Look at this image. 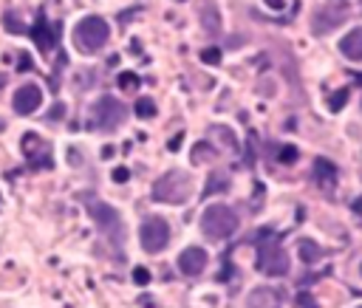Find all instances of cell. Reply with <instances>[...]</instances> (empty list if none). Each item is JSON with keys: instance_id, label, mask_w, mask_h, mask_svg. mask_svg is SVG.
Returning a JSON list of instances; mask_svg holds the SVG:
<instances>
[{"instance_id": "cell-25", "label": "cell", "mask_w": 362, "mask_h": 308, "mask_svg": "<svg viewBox=\"0 0 362 308\" xmlns=\"http://www.w3.org/2000/svg\"><path fill=\"white\" fill-rule=\"evenodd\" d=\"M133 280L139 283V286H148V283H150V272L144 269V266H139V269H133Z\"/></svg>"}, {"instance_id": "cell-11", "label": "cell", "mask_w": 362, "mask_h": 308, "mask_svg": "<svg viewBox=\"0 0 362 308\" xmlns=\"http://www.w3.org/2000/svg\"><path fill=\"white\" fill-rule=\"evenodd\" d=\"M247 308H283V297H280V292L263 286L247 297Z\"/></svg>"}, {"instance_id": "cell-20", "label": "cell", "mask_w": 362, "mask_h": 308, "mask_svg": "<svg viewBox=\"0 0 362 308\" xmlns=\"http://www.w3.org/2000/svg\"><path fill=\"white\" fill-rule=\"evenodd\" d=\"M212 156H218V150H210V145H207V141H201V145L196 147V153H192V161H196V164H201V161H210Z\"/></svg>"}, {"instance_id": "cell-18", "label": "cell", "mask_w": 362, "mask_h": 308, "mask_svg": "<svg viewBox=\"0 0 362 308\" xmlns=\"http://www.w3.org/2000/svg\"><path fill=\"white\" fill-rule=\"evenodd\" d=\"M300 257L311 266V263H315V260L320 257V246H317L315 241H303V244H300Z\"/></svg>"}, {"instance_id": "cell-24", "label": "cell", "mask_w": 362, "mask_h": 308, "mask_svg": "<svg viewBox=\"0 0 362 308\" xmlns=\"http://www.w3.org/2000/svg\"><path fill=\"white\" fill-rule=\"evenodd\" d=\"M201 60L210 62V65H218V62H221V51H218V49H204V51H201Z\"/></svg>"}, {"instance_id": "cell-7", "label": "cell", "mask_w": 362, "mask_h": 308, "mask_svg": "<svg viewBox=\"0 0 362 308\" xmlns=\"http://www.w3.org/2000/svg\"><path fill=\"white\" fill-rule=\"evenodd\" d=\"M139 241H142V249L148 254L164 252L167 244H170V224L159 215H148L139 226Z\"/></svg>"}, {"instance_id": "cell-8", "label": "cell", "mask_w": 362, "mask_h": 308, "mask_svg": "<svg viewBox=\"0 0 362 308\" xmlns=\"http://www.w3.org/2000/svg\"><path fill=\"white\" fill-rule=\"evenodd\" d=\"M12 105H14V113H20V116H32V113L43 105V91H40V85H37V82L20 85V88L14 91Z\"/></svg>"}, {"instance_id": "cell-17", "label": "cell", "mask_w": 362, "mask_h": 308, "mask_svg": "<svg viewBox=\"0 0 362 308\" xmlns=\"http://www.w3.org/2000/svg\"><path fill=\"white\" fill-rule=\"evenodd\" d=\"M227 184H229V178H227L224 173H212V176H210V184H207V189H204V196L221 193V189H227Z\"/></svg>"}, {"instance_id": "cell-13", "label": "cell", "mask_w": 362, "mask_h": 308, "mask_svg": "<svg viewBox=\"0 0 362 308\" xmlns=\"http://www.w3.org/2000/svg\"><path fill=\"white\" fill-rule=\"evenodd\" d=\"M340 51H343L348 60H362V26L351 29V32L340 40Z\"/></svg>"}, {"instance_id": "cell-16", "label": "cell", "mask_w": 362, "mask_h": 308, "mask_svg": "<svg viewBox=\"0 0 362 308\" xmlns=\"http://www.w3.org/2000/svg\"><path fill=\"white\" fill-rule=\"evenodd\" d=\"M156 102L150 99V97H142L139 102H136V116H139V119H153V116H156Z\"/></svg>"}, {"instance_id": "cell-14", "label": "cell", "mask_w": 362, "mask_h": 308, "mask_svg": "<svg viewBox=\"0 0 362 308\" xmlns=\"http://www.w3.org/2000/svg\"><path fill=\"white\" fill-rule=\"evenodd\" d=\"M315 178L323 189H334L337 187V170H334V164L326 161V158H317L315 161Z\"/></svg>"}, {"instance_id": "cell-21", "label": "cell", "mask_w": 362, "mask_h": 308, "mask_svg": "<svg viewBox=\"0 0 362 308\" xmlns=\"http://www.w3.org/2000/svg\"><path fill=\"white\" fill-rule=\"evenodd\" d=\"M119 88L122 91H136L139 88V77L133 71H125V74H119Z\"/></svg>"}, {"instance_id": "cell-26", "label": "cell", "mask_w": 362, "mask_h": 308, "mask_svg": "<svg viewBox=\"0 0 362 308\" xmlns=\"http://www.w3.org/2000/svg\"><path fill=\"white\" fill-rule=\"evenodd\" d=\"M128 178H131V170H128V167H116V170H113V181H116V184H125Z\"/></svg>"}, {"instance_id": "cell-19", "label": "cell", "mask_w": 362, "mask_h": 308, "mask_svg": "<svg viewBox=\"0 0 362 308\" xmlns=\"http://www.w3.org/2000/svg\"><path fill=\"white\" fill-rule=\"evenodd\" d=\"M3 26H6V32H14V34H23L26 32V23H23L14 12H6V17H3Z\"/></svg>"}, {"instance_id": "cell-2", "label": "cell", "mask_w": 362, "mask_h": 308, "mask_svg": "<svg viewBox=\"0 0 362 308\" xmlns=\"http://www.w3.org/2000/svg\"><path fill=\"white\" fill-rule=\"evenodd\" d=\"M258 272L269 274V277H283L289 272V254L283 252L280 241L269 229H263L258 235Z\"/></svg>"}, {"instance_id": "cell-9", "label": "cell", "mask_w": 362, "mask_h": 308, "mask_svg": "<svg viewBox=\"0 0 362 308\" xmlns=\"http://www.w3.org/2000/svg\"><path fill=\"white\" fill-rule=\"evenodd\" d=\"M207 263H210V254H207L201 246H187V249L179 254V269H181V274H187V277L204 274Z\"/></svg>"}, {"instance_id": "cell-30", "label": "cell", "mask_w": 362, "mask_h": 308, "mask_svg": "<svg viewBox=\"0 0 362 308\" xmlns=\"http://www.w3.org/2000/svg\"><path fill=\"white\" fill-rule=\"evenodd\" d=\"M357 308H362V305H357Z\"/></svg>"}, {"instance_id": "cell-5", "label": "cell", "mask_w": 362, "mask_h": 308, "mask_svg": "<svg viewBox=\"0 0 362 308\" xmlns=\"http://www.w3.org/2000/svg\"><path fill=\"white\" fill-rule=\"evenodd\" d=\"M201 232L210 241H224L238 232V212L227 204H210L201 215Z\"/></svg>"}, {"instance_id": "cell-27", "label": "cell", "mask_w": 362, "mask_h": 308, "mask_svg": "<svg viewBox=\"0 0 362 308\" xmlns=\"http://www.w3.org/2000/svg\"><path fill=\"white\" fill-rule=\"evenodd\" d=\"M65 116V105L63 102H57L54 108H52V113H48V122H54V119H63Z\"/></svg>"}, {"instance_id": "cell-12", "label": "cell", "mask_w": 362, "mask_h": 308, "mask_svg": "<svg viewBox=\"0 0 362 308\" xmlns=\"http://www.w3.org/2000/svg\"><path fill=\"white\" fill-rule=\"evenodd\" d=\"M201 26L210 37H218L221 34V14H218V6L210 3V0H204L201 3Z\"/></svg>"}, {"instance_id": "cell-15", "label": "cell", "mask_w": 362, "mask_h": 308, "mask_svg": "<svg viewBox=\"0 0 362 308\" xmlns=\"http://www.w3.org/2000/svg\"><path fill=\"white\" fill-rule=\"evenodd\" d=\"M348 97H351V88H340V91L334 93V97H328V110H331V113H340V110L346 108Z\"/></svg>"}, {"instance_id": "cell-28", "label": "cell", "mask_w": 362, "mask_h": 308, "mask_svg": "<svg viewBox=\"0 0 362 308\" xmlns=\"http://www.w3.org/2000/svg\"><path fill=\"white\" fill-rule=\"evenodd\" d=\"M263 3H267L269 9H278V12H280V9L286 6V0H263Z\"/></svg>"}, {"instance_id": "cell-4", "label": "cell", "mask_w": 362, "mask_h": 308, "mask_svg": "<svg viewBox=\"0 0 362 308\" xmlns=\"http://www.w3.org/2000/svg\"><path fill=\"white\" fill-rule=\"evenodd\" d=\"M111 40V26L108 20L100 17V14H91V17H82L77 26H74V45L85 54H93L105 49Z\"/></svg>"}, {"instance_id": "cell-6", "label": "cell", "mask_w": 362, "mask_h": 308, "mask_svg": "<svg viewBox=\"0 0 362 308\" xmlns=\"http://www.w3.org/2000/svg\"><path fill=\"white\" fill-rule=\"evenodd\" d=\"M122 122H125V105L119 102L116 97L105 93V97H100V99L93 102V108H91V125H93V130L113 133Z\"/></svg>"}, {"instance_id": "cell-10", "label": "cell", "mask_w": 362, "mask_h": 308, "mask_svg": "<svg viewBox=\"0 0 362 308\" xmlns=\"http://www.w3.org/2000/svg\"><path fill=\"white\" fill-rule=\"evenodd\" d=\"M32 34H34L32 40L37 43V49H40L43 54H48V51H52L54 45H57V40H60V37H57V34H60V26H48L45 14L40 12V14H37V29H34Z\"/></svg>"}, {"instance_id": "cell-22", "label": "cell", "mask_w": 362, "mask_h": 308, "mask_svg": "<svg viewBox=\"0 0 362 308\" xmlns=\"http://www.w3.org/2000/svg\"><path fill=\"white\" fill-rule=\"evenodd\" d=\"M278 158H280L283 164H295V161H297V147H295V145H283L280 153H278Z\"/></svg>"}, {"instance_id": "cell-29", "label": "cell", "mask_w": 362, "mask_h": 308, "mask_svg": "<svg viewBox=\"0 0 362 308\" xmlns=\"http://www.w3.org/2000/svg\"><path fill=\"white\" fill-rule=\"evenodd\" d=\"M113 153H116V147H111V145H108V147H102V158H111Z\"/></svg>"}, {"instance_id": "cell-23", "label": "cell", "mask_w": 362, "mask_h": 308, "mask_svg": "<svg viewBox=\"0 0 362 308\" xmlns=\"http://www.w3.org/2000/svg\"><path fill=\"white\" fill-rule=\"evenodd\" d=\"M297 308H320V305H317V300L311 297L308 292H300L297 294Z\"/></svg>"}, {"instance_id": "cell-1", "label": "cell", "mask_w": 362, "mask_h": 308, "mask_svg": "<svg viewBox=\"0 0 362 308\" xmlns=\"http://www.w3.org/2000/svg\"><path fill=\"white\" fill-rule=\"evenodd\" d=\"M88 206V215L93 218V224L100 226V232L108 238L111 249L116 254H122V244H125V221L119 215V209L105 204V201H96V198H85Z\"/></svg>"}, {"instance_id": "cell-3", "label": "cell", "mask_w": 362, "mask_h": 308, "mask_svg": "<svg viewBox=\"0 0 362 308\" xmlns=\"http://www.w3.org/2000/svg\"><path fill=\"white\" fill-rule=\"evenodd\" d=\"M190 198H192V178L184 170H170L153 184V201L159 204L179 206V204H187Z\"/></svg>"}]
</instances>
